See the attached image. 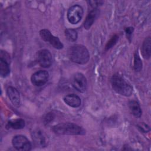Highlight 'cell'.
<instances>
[{
	"mask_svg": "<svg viewBox=\"0 0 151 151\" xmlns=\"http://www.w3.org/2000/svg\"><path fill=\"white\" fill-rule=\"evenodd\" d=\"M70 59L74 63L79 64H85L89 60V52L86 47L83 45H75L71 47L68 50Z\"/></svg>",
	"mask_w": 151,
	"mask_h": 151,
	"instance_id": "obj_1",
	"label": "cell"
},
{
	"mask_svg": "<svg viewBox=\"0 0 151 151\" xmlns=\"http://www.w3.org/2000/svg\"><path fill=\"white\" fill-rule=\"evenodd\" d=\"M111 84L113 90L122 96L129 97L133 93L132 87L119 74H115L111 77Z\"/></svg>",
	"mask_w": 151,
	"mask_h": 151,
	"instance_id": "obj_2",
	"label": "cell"
},
{
	"mask_svg": "<svg viewBox=\"0 0 151 151\" xmlns=\"http://www.w3.org/2000/svg\"><path fill=\"white\" fill-rule=\"evenodd\" d=\"M53 131L58 134L83 135L85 130L81 126L73 123H62L53 127Z\"/></svg>",
	"mask_w": 151,
	"mask_h": 151,
	"instance_id": "obj_3",
	"label": "cell"
},
{
	"mask_svg": "<svg viewBox=\"0 0 151 151\" xmlns=\"http://www.w3.org/2000/svg\"><path fill=\"white\" fill-rule=\"evenodd\" d=\"M83 15V9L78 5H74L71 6L67 11V19L72 24L78 23Z\"/></svg>",
	"mask_w": 151,
	"mask_h": 151,
	"instance_id": "obj_4",
	"label": "cell"
},
{
	"mask_svg": "<svg viewBox=\"0 0 151 151\" xmlns=\"http://www.w3.org/2000/svg\"><path fill=\"white\" fill-rule=\"evenodd\" d=\"M13 146L18 150L28 151L31 149V144L29 140L23 135H17L12 140Z\"/></svg>",
	"mask_w": 151,
	"mask_h": 151,
	"instance_id": "obj_5",
	"label": "cell"
},
{
	"mask_svg": "<svg viewBox=\"0 0 151 151\" xmlns=\"http://www.w3.org/2000/svg\"><path fill=\"white\" fill-rule=\"evenodd\" d=\"M40 35L44 41L48 42L54 48L56 49H61L63 48V44L58 38L52 35L49 30L47 29H41L40 31Z\"/></svg>",
	"mask_w": 151,
	"mask_h": 151,
	"instance_id": "obj_6",
	"label": "cell"
},
{
	"mask_svg": "<svg viewBox=\"0 0 151 151\" xmlns=\"http://www.w3.org/2000/svg\"><path fill=\"white\" fill-rule=\"evenodd\" d=\"M71 84L77 91L83 93L87 88V80L84 76L80 73H75L71 78Z\"/></svg>",
	"mask_w": 151,
	"mask_h": 151,
	"instance_id": "obj_7",
	"label": "cell"
},
{
	"mask_svg": "<svg viewBox=\"0 0 151 151\" xmlns=\"http://www.w3.org/2000/svg\"><path fill=\"white\" fill-rule=\"evenodd\" d=\"M37 60L39 65L42 67H49L52 61V55L48 50H41L38 51Z\"/></svg>",
	"mask_w": 151,
	"mask_h": 151,
	"instance_id": "obj_8",
	"label": "cell"
},
{
	"mask_svg": "<svg viewBox=\"0 0 151 151\" xmlns=\"http://www.w3.org/2000/svg\"><path fill=\"white\" fill-rule=\"evenodd\" d=\"M49 74L45 70H40L34 73L31 78L32 83L35 86L44 85L48 81Z\"/></svg>",
	"mask_w": 151,
	"mask_h": 151,
	"instance_id": "obj_9",
	"label": "cell"
},
{
	"mask_svg": "<svg viewBox=\"0 0 151 151\" xmlns=\"http://www.w3.org/2000/svg\"><path fill=\"white\" fill-rule=\"evenodd\" d=\"M8 96L12 103L17 107L20 104V95L18 91L13 87H9L6 90Z\"/></svg>",
	"mask_w": 151,
	"mask_h": 151,
	"instance_id": "obj_10",
	"label": "cell"
},
{
	"mask_svg": "<svg viewBox=\"0 0 151 151\" xmlns=\"http://www.w3.org/2000/svg\"><path fill=\"white\" fill-rule=\"evenodd\" d=\"M64 101L67 105L74 108L79 107L81 103L80 98L74 94H70L65 96L64 97Z\"/></svg>",
	"mask_w": 151,
	"mask_h": 151,
	"instance_id": "obj_11",
	"label": "cell"
},
{
	"mask_svg": "<svg viewBox=\"0 0 151 151\" xmlns=\"http://www.w3.org/2000/svg\"><path fill=\"white\" fill-rule=\"evenodd\" d=\"M150 48H151V40L150 38L147 37L145 38L144 40L142 48H141V51H142V54L143 57V58L146 59H149L150 57Z\"/></svg>",
	"mask_w": 151,
	"mask_h": 151,
	"instance_id": "obj_12",
	"label": "cell"
},
{
	"mask_svg": "<svg viewBox=\"0 0 151 151\" xmlns=\"http://www.w3.org/2000/svg\"><path fill=\"white\" fill-rule=\"evenodd\" d=\"M98 14L99 11L97 9H93L88 13L84 22V27L86 29H88L91 27V26L94 22Z\"/></svg>",
	"mask_w": 151,
	"mask_h": 151,
	"instance_id": "obj_13",
	"label": "cell"
},
{
	"mask_svg": "<svg viewBox=\"0 0 151 151\" xmlns=\"http://www.w3.org/2000/svg\"><path fill=\"white\" fill-rule=\"evenodd\" d=\"M25 126V121L22 119H12L8 122L6 127L7 129H21Z\"/></svg>",
	"mask_w": 151,
	"mask_h": 151,
	"instance_id": "obj_14",
	"label": "cell"
},
{
	"mask_svg": "<svg viewBox=\"0 0 151 151\" xmlns=\"http://www.w3.org/2000/svg\"><path fill=\"white\" fill-rule=\"evenodd\" d=\"M129 109L131 113L136 117H140L142 115V110L139 103L135 100H132L129 103Z\"/></svg>",
	"mask_w": 151,
	"mask_h": 151,
	"instance_id": "obj_15",
	"label": "cell"
},
{
	"mask_svg": "<svg viewBox=\"0 0 151 151\" xmlns=\"http://www.w3.org/2000/svg\"><path fill=\"white\" fill-rule=\"evenodd\" d=\"M32 139L34 141L35 144L37 146H39L41 147H43L45 146V140L41 132L39 130H37L32 132Z\"/></svg>",
	"mask_w": 151,
	"mask_h": 151,
	"instance_id": "obj_16",
	"label": "cell"
},
{
	"mask_svg": "<svg viewBox=\"0 0 151 151\" xmlns=\"http://www.w3.org/2000/svg\"><path fill=\"white\" fill-rule=\"evenodd\" d=\"M10 73L9 63L6 60L1 58L0 59V74L2 77H5L8 76Z\"/></svg>",
	"mask_w": 151,
	"mask_h": 151,
	"instance_id": "obj_17",
	"label": "cell"
},
{
	"mask_svg": "<svg viewBox=\"0 0 151 151\" xmlns=\"http://www.w3.org/2000/svg\"><path fill=\"white\" fill-rule=\"evenodd\" d=\"M65 35L66 38L71 42H74L77 39V32L74 29H66L65 31Z\"/></svg>",
	"mask_w": 151,
	"mask_h": 151,
	"instance_id": "obj_18",
	"label": "cell"
},
{
	"mask_svg": "<svg viewBox=\"0 0 151 151\" xmlns=\"http://www.w3.org/2000/svg\"><path fill=\"white\" fill-rule=\"evenodd\" d=\"M134 69L136 71H140L142 69V62L137 51L134 55Z\"/></svg>",
	"mask_w": 151,
	"mask_h": 151,
	"instance_id": "obj_19",
	"label": "cell"
},
{
	"mask_svg": "<svg viewBox=\"0 0 151 151\" xmlns=\"http://www.w3.org/2000/svg\"><path fill=\"white\" fill-rule=\"evenodd\" d=\"M118 38H119V37L116 35H114V36H113L111 37V38L107 42V43L105 47L106 50H107L110 49V48H111L113 46H114V44L117 42Z\"/></svg>",
	"mask_w": 151,
	"mask_h": 151,
	"instance_id": "obj_20",
	"label": "cell"
},
{
	"mask_svg": "<svg viewBox=\"0 0 151 151\" xmlns=\"http://www.w3.org/2000/svg\"><path fill=\"white\" fill-rule=\"evenodd\" d=\"M55 117V115L53 113H47L45 117H44V123L45 124H48L50 123L51 121L53 120V119Z\"/></svg>",
	"mask_w": 151,
	"mask_h": 151,
	"instance_id": "obj_21",
	"label": "cell"
},
{
	"mask_svg": "<svg viewBox=\"0 0 151 151\" xmlns=\"http://www.w3.org/2000/svg\"><path fill=\"white\" fill-rule=\"evenodd\" d=\"M138 127L142 132H143L144 133H146L150 130L149 127L144 123H142L138 124Z\"/></svg>",
	"mask_w": 151,
	"mask_h": 151,
	"instance_id": "obj_22",
	"label": "cell"
},
{
	"mask_svg": "<svg viewBox=\"0 0 151 151\" xmlns=\"http://www.w3.org/2000/svg\"><path fill=\"white\" fill-rule=\"evenodd\" d=\"M88 2L94 9H96V8H97L99 5H101L103 3V1H90Z\"/></svg>",
	"mask_w": 151,
	"mask_h": 151,
	"instance_id": "obj_23",
	"label": "cell"
},
{
	"mask_svg": "<svg viewBox=\"0 0 151 151\" xmlns=\"http://www.w3.org/2000/svg\"><path fill=\"white\" fill-rule=\"evenodd\" d=\"M125 31H126V32L127 34L130 35L133 32V28H132V27H129V28H126Z\"/></svg>",
	"mask_w": 151,
	"mask_h": 151,
	"instance_id": "obj_24",
	"label": "cell"
}]
</instances>
